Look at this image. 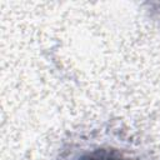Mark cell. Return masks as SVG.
I'll return each mask as SVG.
<instances>
[{"instance_id": "cell-1", "label": "cell", "mask_w": 160, "mask_h": 160, "mask_svg": "<svg viewBox=\"0 0 160 160\" xmlns=\"http://www.w3.org/2000/svg\"><path fill=\"white\" fill-rule=\"evenodd\" d=\"M81 160H128L125 159L120 152L111 149H98L94 150L85 156L81 158Z\"/></svg>"}]
</instances>
